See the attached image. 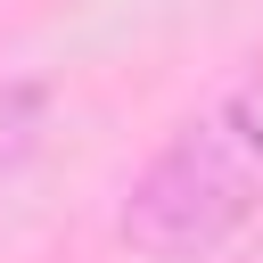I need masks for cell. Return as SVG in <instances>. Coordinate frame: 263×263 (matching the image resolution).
Returning a JSON list of instances; mask_svg holds the SVG:
<instances>
[{"instance_id": "cell-1", "label": "cell", "mask_w": 263, "mask_h": 263, "mask_svg": "<svg viewBox=\"0 0 263 263\" xmlns=\"http://www.w3.org/2000/svg\"><path fill=\"white\" fill-rule=\"evenodd\" d=\"M255 205H263V123L238 90H222L132 173L115 205V238L148 263H197L230 230H247Z\"/></svg>"}, {"instance_id": "cell-2", "label": "cell", "mask_w": 263, "mask_h": 263, "mask_svg": "<svg viewBox=\"0 0 263 263\" xmlns=\"http://www.w3.org/2000/svg\"><path fill=\"white\" fill-rule=\"evenodd\" d=\"M41 140H49V82L8 74V82H0V181H16Z\"/></svg>"}]
</instances>
